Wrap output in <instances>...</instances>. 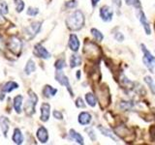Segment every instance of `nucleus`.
I'll list each match as a JSON object with an SVG mask.
<instances>
[{"label": "nucleus", "mask_w": 155, "mask_h": 145, "mask_svg": "<svg viewBox=\"0 0 155 145\" xmlns=\"http://www.w3.org/2000/svg\"><path fill=\"white\" fill-rule=\"evenodd\" d=\"M91 34H92V36H93V38L95 39V40L97 42H102L104 40V35H103V33H102L100 30H98V29H96V28H91V30H90Z\"/></svg>", "instance_id": "25"}, {"label": "nucleus", "mask_w": 155, "mask_h": 145, "mask_svg": "<svg viewBox=\"0 0 155 145\" xmlns=\"http://www.w3.org/2000/svg\"><path fill=\"white\" fill-rule=\"evenodd\" d=\"M66 25L70 30H81L84 25V16L82 12L80 11V10L73 12L66 19Z\"/></svg>", "instance_id": "1"}, {"label": "nucleus", "mask_w": 155, "mask_h": 145, "mask_svg": "<svg viewBox=\"0 0 155 145\" xmlns=\"http://www.w3.org/2000/svg\"><path fill=\"white\" fill-rule=\"evenodd\" d=\"M143 79L145 81V83H147L149 86V89H150V91L152 92V94L155 95V82L153 81V79L150 76H144Z\"/></svg>", "instance_id": "28"}, {"label": "nucleus", "mask_w": 155, "mask_h": 145, "mask_svg": "<svg viewBox=\"0 0 155 145\" xmlns=\"http://www.w3.org/2000/svg\"><path fill=\"white\" fill-rule=\"evenodd\" d=\"M41 25H42L41 22L36 21V22H33L31 25H29L28 27L25 28V35H28V39L34 38L39 32H40Z\"/></svg>", "instance_id": "9"}, {"label": "nucleus", "mask_w": 155, "mask_h": 145, "mask_svg": "<svg viewBox=\"0 0 155 145\" xmlns=\"http://www.w3.org/2000/svg\"><path fill=\"white\" fill-rule=\"evenodd\" d=\"M85 100H86V103L91 108H94L97 104V101H96V97L92 94V93H87L85 95Z\"/></svg>", "instance_id": "26"}, {"label": "nucleus", "mask_w": 155, "mask_h": 145, "mask_svg": "<svg viewBox=\"0 0 155 145\" xmlns=\"http://www.w3.org/2000/svg\"><path fill=\"white\" fill-rule=\"evenodd\" d=\"M77 79H81V71H77Z\"/></svg>", "instance_id": "43"}, {"label": "nucleus", "mask_w": 155, "mask_h": 145, "mask_svg": "<svg viewBox=\"0 0 155 145\" xmlns=\"http://www.w3.org/2000/svg\"><path fill=\"white\" fill-rule=\"evenodd\" d=\"M81 64V57L78 54H73L70 58V67L72 68H76L79 67Z\"/></svg>", "instance_id": "23"}, {"label": "nucleus", "mask_w": 155, "mask_h": 145, "mask_svg": "<svg viewBox=\"0 0 155 145\" xmlns=\"http://www.w3.org/2000/svg\"><path fill=\"white\" fill-rule=\"evenodd\" d=\"M114 133L116 135H118L119 137H121L123 140H127V137L131 134L129 129L124 125H120L118 127L114 128Z\"/></svg>", "instance_id": "11"}, {"label": "nucleus", "mask_w": 155, "mask_h": 145, "mask_svg": "<svg viewBox=\"0 0 155 145\" xmlns=\"http://www.w3.org/2000/svg\"><path fill=\"white\" fill-rule=\"evenodd\" d=\"M38 102V98L35 93H33L32 91H29V99L27 100V102L25 103V105H24V111L27 115H32L35 113V106L37 105Z\"/></svg>", "instance_id": "4"}, {"label": "nucleus", "mask_w": 155, "mask_h": 145, "mask_svg": "<svg viewBox=\"0 0 155 145\" xmlns=\"http://www.w3.org/2000/svg\"><path fill=\"white\" fill-rule=\"evenodd\" d=\"M86 132L88 133V135H89L90 139H91V140H93V141H95V140H96V134H95V133H94L93 129H91V128L86 129Z\"/></svg>", "instance_id": "36"}, {"label": "nucleus", "mask_w": 155, "mask_h": 145, "mask_svg": "<svg viewBox=\"0 0 155 145\" xmlns=\"http://www.w3.org/2000/svg\"><path fill=\"white\" fill-rule=\"evenodd\" d=\"M55 79L59 82V83L61 84V85H64L66 88H67V90L69 91V93H70V95L73 97L74 96V93H73V90H72V88H71V85H70V82H69V79H68V77L63 74V72L61 71V70H59L58 71L57 70V72H56V74H55Z\"/></svg>", "instance_id": "6"}, {"label": "nucleus", "mask_w": 155, "mask_h": 145, "mask_svg": "<svg viewBox=\"0 0 155 145\" xmlns=\"http://www.w3.org/2000/svg\"><path fill=\"white\" fill-rule=\"evenodd\" d=\"M0 12L3 14H6L9 13L8 11V5L7 3L4 1V0H0Z\"/></svg>", "instance_id": "31"}, {"label": "nucleus", "mask_w": 155, "mask_h": 145, "mask_svg": "<svg viewBox=\"0 0 155 145\" xmlns=\"http://www.w3.org/2000/svg\"><path fill=\"white\" fill-rule=\"evenodd\" d=\"M9 123H10L9 119L7 117H5V116H1V117H0V127H1L2 132H3L5 137H7V133H8L9 128H10Z\"/></svg>", "instance_id": "19"}, {"label": "nucleus", "mask_w": 155, "mask_h": 145, "mask_svg": "<svg viewBox=\"0 0 155 145\" xmlns=\"http://www.w3.org/2000/svg\"><path fill=\"white\" fill-rule=\"evenodd\" d=\"M15 5H16V10L18 13H21L25 7V4L22 0H15Z\"/></svg>", "instance_id": "29"}, {"label": "nucleus", "mask_w": 155, "mask_h": 145, "mask_svg": "<svg viewBox=\"0 0 155 145\" xmlns=\"http://www.w3.org/2000/svg\"><path fill=\"white\" fill-rule=\"evenodd\" d=\"M68 46H69L70 50L74 52H77L79 50L81 43L79 41V38L76 35V34H71L69 37V42H68Z\"/></svg>", "instance_id": "12"}, {"label": "nucleus", "mask_w": 155, "mask_h": 145, "mask_svg": "<svg viewBox=\"0 0 155 145\" xmlns=\"http://www.w3.org/2000/svg\"><path fill=\"white\" fill-rule=\"evenodd\" d=\"M114 39L117 42H123L124 41V35L121 32H116L114 34Z\"/></svg>", "instance_id": "37"}, {"label": "nucleus", "mask_w": 155, "mask_h": 145, "mask_svg": "<svg viewBox=\"0 0 155 145\" xmlns=\"http://www.w3.org/2000/svg\"><path fill=\"white\" fill-rule=\"evenodd\" d=\"M130 1H131V0H125V2L127 5H130Z\"/></svg>", "instance_id": "44"}, {"label": "nucleus", "mask_w": 155, "mask_h": 145, "mask_svg": "<svg viewBox=\"0 0 155 145\" xmlns=\"http://www.w3.org/2000/svg\"><path fill=\"white\" fill-rule=\"evenodd\" d=\"M12 139H13L14 143H16V144H21L23 142V137H22V134L21 132V130L15 129Z\"/></svg>", "instance_id": "20"}, {"label": "nucleus", "mask_w": 155, "mask_h": 145, "mask_svg": "<svg viewBox=\"0 0 155 145\" xmlns=\"http://www.w3.org/2000/svg\"><path fill=\"white\" fill-rule=\"evenodd\" d=\"M52 114H53V117H54L55 119H58V120H62L63 119V115H62V113L60 112V111L54 110Z\"/></svg>", "instance_id": "38"}, {"label": "nucleus", "mask_w": 155, "mask_h": 145, "mask_svg": "<svg viewBox=\"0 0 155 145\" xmlns=\"http://www.w3.org/2000/svg\"><path fill=\"white\" fill-rule=\"evenodd\" d=\"M99 14H100L101 19L104 22H110V21H111V19L114 18V10L110 6L105 5V6L100 8Z\"/></svg>", "instance_id": "5"}, {"label": "nucleus", "mask_w": 155, "mask_h": 145, "mask_svg": "<svg viewBox=\"0 0 155 145\" xmlns=\"http://www.w3.org/2000/svg\"><path fill=\"white\" fill-rule=\"evenodd\" d=\"M130 6H133L137 10H140V9H142V3H140V0H131Z\"/></svg>", "instance_id": "33"}, {"label": "nucleus", "mask_w": 155, "mask_h": 145, "mask_svg": "<svg viewBox=\"0 0 155 145\" xmlns=\"http://www.w3.org/2000/svg\"><path fill=\"white\" fill-rule=\"evenodd\" d=\"M69 134H70L71 138L74 139L77 143H79V144H84V137H82V135L81 134H79L78 132H76L74 129L70 130Z\"/></svg>", "instance_id": "18"}, {"label": "nucleus", "mask_w": 155, "mask_h": 145, "mask_svg": "<svg viewBox=\"0 0 155 145\" xmlns=\"http://www.w3.org/2000/svg\"><path fill=\"white\" fill-rule=\"evenodd\" d=\"M98 130H100L102 134L105 135V137H110V139H113L114 141L118 142V138L115 137V134H114L113 132H111L110 130L106 129V128H104V127H102L101 125H99V126H98Z\"/></svg>", "instance_id": "16"}, {"label": "nucleus", "mask_w": 155, "mask_h": 145, "mask_svg": "<svg viewBox=\"0 0 155 145\" xmlns=\"http://www.w3.org/2000/svg\"><path fill=\"white\" fill-rule=\"evenodd\" d=\"M56 93H57V89L53 88L51 85H46L43 89V95L46 98H51V97L55 96Z\"/></svg>", "instance_id": "17"}, {"label": "nucleus", "mask_w": 155, "mask_h": 145, "mask_svg": "<svg viewBox=\"0 0 155 145\" xmlns=\"http://www.w3.org/2000/svg\"><path fill=\"white\" fill-rule=\"evenodd\" d=\"M84 53L86 55V57L91 58H98L101 50H100V47L96 45V44L92 43V42H86L84 44Z\"/></svg>", "instance_id": "3"}, {"label": "nucleus", "mask_w": 155, "mask_h": 145, "mask_svg": "<svg viewBox=\"0 0 155 145\" xmlns=\"http://www.w3.org/2000/svg\"><path fill=\"white\" fill-rule=\"evenodd\" d=\"M76 106L79 108H85V104L84 100H82V98H81V97H79L77 100H76Z\"/></svg>", "instance_id": "35"}, {"label": "nucleus", "mask_w": 155, "mask_h": 145, "mask_svg": "<svg viewBox=\"0 0 155 145\" xmlns=\"http://www.w3.org/2000/svg\"><path fill=\"white\" fill-rule=\"evenodd\" d=\"M133 103L132 102H130V101H121L120 103H119V108L120 109H122L124 111H127L129 109H131L133 108Z\"/></svg>", "instance_id": "27"}, {"label": "nucleus", "mask_w": 155, "mask_h": 145, "mask_svg": "<svg viewBox=\"0 0 155 145\" xmlns=\"http://www.w3.org/2000/svg\"><path fill=\"white\" fill-rule=\"evenodd\" d=\"M22 100H23V98H22V96H21V95L15 97V99H14V108H15V110H16V112L18 113V114L21 112Z\"/></svg>", "instance_id": "21"}, {"label": "nucleus", "mask_w": 155, "mask_h": 145, "mask_svg": "<svg viewBox=\"0 0 155 145\" xmlns=\"http://www.w3.org/2000/svg\"><path fill=\"white\" fill-rule=\"evenodd\" d=\"M100 0H91V4H92V7L95 8L97 6V4L99 3Z\"/></svg>", "instance_id": "40"}, {"label": "nucleus", "mask_w": 155, "mask_h": 145, "mask_svg": "<svg viewBox=\"0 0 155 145\" xmlns=\"http://www.w3.org/2000/svg\"><path fill=\"white\" fill-rule=\"evenodd\" d=\"M37 137L39 139V141L42 143H46L48 140V130L45 127H40L37 130Z\"/></svg>", "instance_id": "15"}, {"label": "nucleus", "mask_w": 155, "mask_h": 145, "mask_svg": "<svg viewBox=\"0 0 155 145\" xmlns=\"http://www.w3.org/2000/svg\"><path fill=\"white\" fill-rule=\"evenodd\" d=\"M3 48V40H2V38L0 37V50H2Z\"/></svg>", "instance_id": "42"}, {"label": "nucleus", "mask_w": 155, "mask_h": 145, "mask_svg": "<svg viewBox=\"0 0 155 145\" xmlns=\"http://www.w3.org/2000/svg\"><path fill=\"white\" fill-rule=\"evenodd\" d=\"M50 114H51V105L48 103H44L41 105V116L40 118L43 122H47L50 118Z\"/></svg>", "instance_id": "13"}, {"label": "nucleus", "mask_w": 155, "mask_h": 145, "mask_svg": "<svg viewBox=\"0 0 155 145\" xmlns=\"http://www.w3.org/2000/svg\"><path fill=\"white\" fill-rule=\"evenodd\" d=\"M113 3H114L117 8H120V7H121V5H122V2H121V0H113Z\"/></svg>", "instance_id": "39"}, {"label": "nucleus", "mask_w": 155, "mask_h": 145, "mask_svg": "<svg viewBox=\"0 0 155 145\" xmlns=\"http://www.w3.org/2000/svg\"><path fill=\"white\" fill-rule=\"evenodd\" d=\"M35 70H36V65H35V63H34V61L32 59L28 60V62L25 65V68H24V72H25L26 75H30Z\"/></svg>", "instance_id": "24"}, {"label": "nucleus", "mask_w": 155, "mask_h": 145, "mask_svg": "<svg viewBox=\"0 0 155 145\" xmlns=\"http://www.w3.org/2000/svg\"><path fill=\"white\" fill-rule=\"evenodd\" d=\"M5 22V18L3 16V14L0 12V24H3Z\"/></svg>", "instance_id": "41"}, {"label": "nucleus", "mask_w": 155, "mask_h": 145, "mask_svg": "<svg viewBox=\"0 0 155 145\" xmlns=\"http://www.w3.org/2000/svg\"><path fill=\"white\" fill-rule=\"evenodd\" d=\"M33 53H34V55H36L37 57H40L42 59H48V58H51V53L48 52L41 44L35 45Z\"/></svg>", "instance_id": "10"}, {"label": "nucleus", "mask_w": 155, "mask_h": 145, "mask_svg": "<svg viewBox=\"0 0 155 145\" xmlns=\"http://www.w3.org/2000/svg\"><path fill=\"white\" fill-rule=\"evenodd\" d=\"M18 84L17 83V82L9 81V82H7V83L3 86L2 90H3V92H7V93H10V92H12L15 89H18Z\"/></svg>", "instance_id": "22"}, {"label": "nucleus", "mask_w": 155, "mask_h": 145, "mask_svg": "<svg viewBox=\"0 0 155 145\" xmlns=\"http://www.w3.org/2000/svg\"><path fill=\"white\" fill-rule=\"evenodd\" d=\"M39 14V9L38 8H28L26 14L27 16H30V17H35Z\"/></svg>", "instance_id": "32"}, {"label": "nucleus", "mask_w": 155, "mask_h": 145, "mask_svg": "<svg viewBox=\"0 0 155 145\" xmlns=\"http://www.w3.org/2000/svg\"><path fill=\"white\" fill-rule=\"evenodd\" d=\"M91 114L87 111H82V112L80 113L79 115V118H78V121L79 123L82 126H85V125H88L91 122Z\"/></svg>", "instance_id": "14"}, {"label": "nucleus", "mask_w": 155, "mask_h": 145, "mask_svg": "<svg viewBox=\"0 0 155 145\" xmlns=\"http://www.w3.org/2000/svg\"><path fill=\"white\" fill-rule=\"evenodd\" d=\"M65 6L68 9H74L78 6V2H77V0H70V1L66 2Z\"/></svg>", "instance_id": "34"}, {"label": "nucleus", "mask_w": 155, "mask_h": 145, "mask_svg": "<svg viewBox=\"0 0 155 145\" xmlns=\"http://www.w3.org/2000/svg\"><path fill=\"white\" fill-rule=\"evenodd\" d=\"M54 67H55V69L58 70V71H59V70H62L63 68H65V67H66L65 60H64V59H58V60L55 62Z\"/></svg>", "instance_id": "30"}, {"label": "nucleus", "mask_w": 155, "mask_h": 145, "mask_svg": "<svg viewBox=\"0 0 155 145\" xmlns=\"http://www.w3.org/2000/svg\"><path fill=\"white\" fill-rule=\"evenodd\" d=\"M140 47H142V51L143 52V64L147 66V69H149L150 72H153L155 67V56L152 55V53L147 50V47L143 44L140 45Z\"/></svg>", "instance_id": "2"}, {"label": "nucleus", "mask_w": 155, "mask_h": 145, "mask_svg": "<svg viewBox=\"0 0 155 145\" xmlns=\"http://www.w3.org/2000/svg\"><path fill=\"white\" fill-rule=\"evenodd\" d=\"M137 17L139 18V21H140V23H142V25L143 26L145 34H147V35H150V34H151V27H150L149 22L147 18V16H145V14L142 11V9L139 10Z\"/></svg>", "instance_id": "8"}, {"label": "nucleus", "mask_w": 155, "mask_h": 145, "mask_svg": "<svg viewBox=\"0 0 155 145\" xmlns=\"http://www.w3.org/2000/svg\"><path fill=\"white\" fill-rule=\"evenodd\" d=\"M21 47H22V43H21V41L19 40L18 37L13 36V37L10 38L9 43H8V47H9V50H11L12 52L18 54V53L21 51Z\"/></svg>", "instance_id": "7"}]
</instances>
